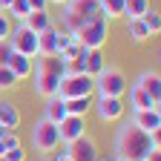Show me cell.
I'll list each match as a JSON object with an SVG mask.
<instances>
[{"label": "cell", "mask_w": 161, "mask_h": 161, "mask_svg": "<svg viewBox=\"0 0 161 161\" xmlns=\"http://www.w3.org/2000/svg\"><path fill=\"white\" fill-rule=\"evenodd\" d=\"M153 150H158V132L150 135L144 130H138L132 121L124 124L115 135V158L118 161H147Z\"/></svg>", "instance_id": "obj_1"}, {"label": "cell", "mask_w": 161, "mask_h": 161, "mask_svg": "<svg viewBox=\"0 0 161 161\" xmlns=\"http://www.w3.org/2000/svg\"><path fill=\"white\" fill-rule=\"evenodd\" d=\"M66 75V66L58 55H37L35 58V69H32V89L40 98H55L60 89V80Z\"/></svg>", "instance_id": "obj_2"}, {"label": "cell", "mask_w": 161, "mask_h": 161, "mask_svg": "<svg viewBox=\"0 0 161 161\" xmlns=\"http://www.w3.org/2000/svg\"><path fill=\"white\" fill-rule=\"evenodd\" d=\"M130 89L127 75L121 72L118 66H107L101 75H95V92L98 98H124Z\"/></svg>", "instance_id": "obj_3"}, {"label": "cell", "mask_w": 161, "mask_h": 161, "mask_svg": "<svg viewBox=\"0 0 161 161\" xmlns=\"http://www.w3.org/2000/svg\"><path fill=\"white\" fill-rule=\"evenodd\" d=\"M29 141H32V150H35L37 155H49V153H55V150L60 147L58 124H52V121H46V118H37L35 127H32Z\"/></svg>", "instance_id": "obj_4"}, {"label": "cell", "mask_w": 161, "mask_h": 161, "mask_svg": "<svg viewBox=\"0 0 161 161\" xmlns=\"http://www.w3.org/2000/svg\"><path fill=\"white\" fill-rule=\"evenodd\" d=\"M60 98H92L95 95V78L86 75V72H69L60 80V89H58Z\"/></svg>", "instance_id": "obj_5"}, {"label": "cell", "mask_w": 161, "mask_h": 161, "mask_svg": "<svg viewBox=\"0 0 161 161\" xmlns=\"http://www.w3.org/2000/svg\"><path fill=\"white\" fill-rule=\"evenodd\" d=\"M78 40H80V46H86V49H104V43L109 40V20L107 17L86 20L84 29L78 32Z\"/></svg>", "instance_id": "obj_6"}, {"label": "cell", "mask_w": 161, "mask_h": 161, "mask_svg": "<svg viewBox=\"0 0 161 161\" xmlns=\"http://www.w3.org/2000/svg\"><path fill=\"white\" fill-rule=\"evenodd\" d=\"M9 46L17 55H26V58H37V35L26 26V23H17V29H12V35L6 37Z\"/></svg>", "instance_id": "obj_7"}, {"label": "cell", "mask_w": 161, "mask_h": 161, "mask_svg": "<svg viewBox=\"0 0 161 161\" xmlns=\"http://www.w3.org/2000/svg\"><path fill=\"white\" fill-rule=\"evenodd\" d=\"M92 109H95L98 121H104V124H115V121L124 118L127 104H124V98H92Z\"/></svg>", "instance_id": "obj_8"}, {"label": "cell", "mask_w": 161, "mask_h": 161, "mask_svg": "<svg viewBox=\"0 0 161 161\" xmlns=\"http://www.w3.org/2000/svg\"><path fill=\"white\" fill-rule=\"evenodd\" d=\"M58 135H60V144H72V141H78L80 135H86V118L66 115L58 124Z\"/></svg>", "instance_id": "obj_9"}, {"label": "cell", "mask_w": 161, "mask_h": 161, "mask_svg": "<svg viewBox=\"0 0 161 161\" xmlns=\"http://www.w3.org/2000/svg\"><path fill=\"white\" fill-rule=\"evenodd\" d=\"M69 155L72 161H95L98 158V144L92 135H80L78 141H72L69 144Z\"/></svg>", "instance_id": "obj_10"}, {"label": "cell", "mask_w": 161, "mask_h": 161, "mask_svg": "<svg viewBox=\"0 0 161 161\" xmlns=\"http://www.w3.org/2000/svg\"><path fill=\"white\" fill-rule=\"evenodd\" d=\"M132 124H135L138 130L155 135V132L161 130V112H158V109H141V112H132Z\"/></svg>", "instance_id": "obj_11"}, {"label": "cell", "mask_w": 161, "mask_h": 161, "mask_svg": "<svg viewBox=\"0 0 161 161\" xmlns=\"http://www.w3.org/2000/svg\"><path fill=\"white\" fill-rule=\"evenodd\" d=\"M0 127L14 130V132L20 127V109H17V104L9 101V98H3V95H0Z\"/></svg>", "instance_id": "obj_12"}, {"label": "cell", "mask_w": 161, "mask_h": 161, "mask_svg": "<svg viewBox=\"0 0 161 161\" xmlns=\"http://www.w3.org/2000/svg\"><path fill=\"white\" fill-rule=\"evenodd\" d=\"M135 86L138 89H144L153 101H158V104H161V78H158V72H141L138 75V80H135Z\"/></svg>", "instance_id": "obj_13"}, {"label": "cell", "mask_w": 161, "mask_h": 161, "mask_svg": "<svg viewBox=\"0 0 161 161\" xmlns=\"http://www.w3.org/2000/svg\"><path fill=\"white\" fill-rule=\"evenodd\" d=\"M6 66L14 72V78H17V80H26V78H32L35 58H26V55H17V52H12V58H9V64H6Z\"/></svg>", "instance_id": "obj_14"}, {"label": "cell", "mask_w": 161, "mask_h": 161, "mask_svg": "<svg viewBox=\"0 0 161 161\" xmlns=\"http://www.w3.org/2000/svg\"><path fill=\"white\" fill-rule=\"evenodd\" d=\"M127 95H130V107H132V112H141V109H158V101H153L144 89H138L135 84L127 89Z\"/></svg>", "instance_id": "obj_15"}, {"label": "cell", "mask_w": 161, "mask_h": 161, "mask_svg": "<svg viewBox=\"0 0 161 161\" xmlns=\"http://www.w3.org/2000/svg\"><path fill=\"white\" fill-rule=\"evenodd\" d=\"M69 112H66V104H64V98L55 95V98H46V104H43V118L52 121V124H60Z\"/></svg>", "instance_id": "obj_16"}, {"label": "cell", "mask_w": 161, "mask_h": 161, "mask_svg": "<svg viewBox=\"0 0 161 161\" xmlns=\"http://www.w3.org/2000/svg\"><path fill=\"white\" fill-rule=\"evenodd\" d=\"M75 14H80L84 20H95V17H104L101 14V6H98V0H69L66 3Z\"/></svg>", "instance_id": "obj_17"}, {"label": "cell", "mask_w": 161, "mask_h": 161, "mask_svg": "<svg viewBox=\"0 0 161 161\" xmlns=\"http://www.w3.org/2000/svg\"><path fill=\"white\" fill-rule=\"evenodd\" d=\"M37 55H58V26L37 35Z\"/></svg>", "instance_id": "obj_18"}, {"label": "cell", "mask_w": 161, "mask_h": 161, "mask_svg": "<svg viewBox=\"0 0 161 161\" xmlns=\"http://www.w3.org/2000/svg\"><path fill=\"white\" fill-rule=\"evenodd\" d=\"M104 69H107V58H104V52H101V49H89V52H86V60H84V72L95 78V75H101Z\"/></svg>", "instance_id": "obj_19"}, {"label": "cell", "mask_w": 161, "mask_h": 161, "mask_svg": "<svg viewBox=\"0 0 161 161\" xmlns=\"http://www.w3.org/2000/svg\"><path fill=\"white\" fill-rule=\"evenodd\" d=\"M23 23H26L35 35H40V32H46L49 26H55V20H52V14H49V12H32V14L23 20Z\"/></svg>", "instance_id": "obj_20"}, {"label": "cell", "mask_w": 161, "mask_h": 161, "mask_svg": "<svg viewBox=\"0 0 161 161\" xmlns=\"http://www.w3.org/2000/svg\"><path fill=\"white\" fill-rule=\"evenodd\" d=\"M127 35H130V40L132 43H144V40H150L153 35H150V29L144 26V20H127Z\"/></svg>", "instance_id": "obj_21"}, {"label": "cell", "mask_w": 161, "mask_h": 161, "mask_svg": "<svg viewBox=\"0 0 161 161\" xmlns=\"http://www.w3.org/2000/svg\"><path fill=\"white\" fill-rule=\"evenodd\" d=\"M64 104H66V112H69V115L86 118V115L92 112V98H66Z\"/></svg>", "instance_id": "obj_22"}, {"label": "cell", "mask_w": 161, "mask_h": 161, "mask_svg": "<svg viewBox=\"0 0 161 161\" xmlns=\"http://www.w3.org/2000/svg\"><path fill=\"white\" fill-rule=\"evenodd\" d=\"M98 6H101V14L109 23L118 20V17H124V0H98Z\"/></svg>", "instance_id": "obj_23"}, {"label": "cell", "mask_w": 161, "mask_h": 161, "mask_svg": "<svg viewBox=\"0 0 161 161\" xmlns=\"http://www.w3.org/2000/svg\"><path fill=\"white\" fill-rule=\"evenodd\" d=\"M150 9V0H124V20H138Z\"/></svg>", "instance_id": "obj_24"}, {"label": "cell", "mask_w": 161, "mask_h": 161, "mask_svg": "<svg viewBox=\"0 0 161 161\" xmlns=\"http://www.w3.org/2000/svg\"><path fill=\"white\" fill-rule=\"evenodd\" d=\"M6 12H12V17L17 20V23H23V20L32 14V6H29V0H12V6Z\"/></svg>", "instance_id": "obj_25"}, {"label": "cell", "mask_w": 161, "mask_h": 161, "mask_svg": "<svg viewBox=\"0 0 161 161\" xmlns=\"http://www.w3.org/2000/svg\"><path fill=\"white\" fill-rule=\"evenodd\" d=\"M20 84V80L14 78V72L9 69V66H0V92H9V89H14Z\"/></svg>", "instance_id": "obj_26"}, {"label": "cell", "mask_w": 161, "mask_h": 161, "mask_svg": "<svg viewBox=\"0 0 161 161\" xmlns=\"http://www.w3.org/2000/svg\"><path fill=\"white\" fill-rule=\"evenodd\" d=\"M141 20H144V26L150 29V35H158V32H161V14H158V12L147 9V12H144V17H141Z\"/></svg>", "instance_id": "obj_27"}, {"label": "cell", "mask_w": 161, "mask_h": 161, "mask_svg": "<svg viewBox=\"0 0 161 161\" xmlns=\"http://www.w3.org/2000/svg\"><path fill=\"white\" fill-rule=\"evenodd\" d=\"M26 155H29V150H26L23 144H17V147H12V150H6V153H3V158H6V161H26Z\"/></svg>", "instance_id": "obj_28"}, {"label": "cell", "mask_w": 161, "mask_h": 161, "mask_svg": "<svg viewBox=\"0 0 161 161\" xmlns=\"http://www.w3.org/2000/svg\"><path fill=\"white\" fill-rule=\"evenodd\" d=\"M12 29H14V23H12V17H9L6 12H0V40H6V37L12 35Z\"/></svg>", "instance_id": "obj_29"}, {"label": "cell", "mask_w": 161, "mask_h": 161, "mask_svg": "<svg viewBox=\"0 0 161 161\" xmlns=\"http://www.w3.org/2000/svg\"><path fill=\"white\" fill-rule=\"evenodd\" d=\"M0 141H3V147H6V150H12V147H17V144H20V138H17V132H14V130L3 132V138H0Z\"/></svg>", "instance_id": "obj_30"}, {"label": "cell", "mask_w": 161, "mask_h": 161, "mask_svg": "<svg viewBox=\"0 0 161 161\" xmlns=\"http://www.w3.org/2000/svg\"><path fill=\"white\" fill-rule=\"evenodd\" d=\"M12 46H9V40H0V66H6L9 64V58H12Z\"/></svg>", "instance_id": "obj_31"}, {"label": "cell", "mask_w": 161, "mask_h": 161, "mask_svg": "<svg viewBox=\"0 0 161 161\" xmlns=\"http://www.w3.org/2000/svg\"><path fill=\"white\" fill-rule=\"evenodd\" d=\"M29 6H32V12H46V0H29Z\"/></svg>", "instance_id": "obj_32"}, {"label": "cell", "mask_w": 161, "mask_h": 161, "mask_svg": "<svg viewBox=\"0 0 161 161\" xmlns=\"http://www.w3.org/2000/svg\"><path fill=\"white\" fill-rule=\"evenodd\" d=\"M147 161H161V150H153V153H150V158H147Z\"/></svg>", "instance_id": "obj_33"}, {"label": "cell", "mask_w": 161, "mask_h": 161, "mask_svg": "<svg viewBox=\"0 0 161 161\" xmlns=\"http://www.w3.org/2000/svg\"><path fill=\"white\" fill-rule=\"evenodd\" d=\"M46 3H49V6H66L69 0H46Z\"/></svg>", "instance_id": "obj_34"}, {"label": "cell", "mask_w": 161, "mask_h": 161, "mask_svg": "<svg viewBox=\"0 0 161 161\" xmlns=\"http://www.w3.org/2000/svg\"><path fill=\"white\" fill-rule=\"evenodd\" d=\"M95 161H118V158H115V155H98Z\"/></svg>", "instance_id": "obj_35"}, {"label": "cell", "mask_w": 161, "mask_h": 161, "mask_svg": "<svg viewBox=\"0 0 161 161\" xmlns=\"http://www.w3.org/2000/svg\"><path fill=\"white\" fill-rule=\"evenodd\" d=\"M9 6H12V0H0V12H6Z\"/></svg>", "instance_id": "obj_36"}, {"label": "cell", "mask_w": 161, "mask_h": 161, "mask_svg": "<svg viewBox=\"0 0 161 161\" xmlns=\"http://www.w3.org/2000/svg\"><path fill=\"white\" fill-rule=\"evenodd\" d=\"M3 153H6V147H3V141H0V158H3Z\"/></svg>", "instance_id": "obj_37"}, {"label": "cell", "mask_w": 161, "mask_h": 161, "mask_svg": "<svg viewBox=\"0 0 161 161\" xmlns=\"http://www.w3.org/2000/svg\"><path fill=\"white\" fill-rule=\"evenodd\" d=\"M37 161H52V158H49V155H40V158H37Z\"/></svg>", "instance_id": "obj_38"}, {"label": "cell", "mask_w": 161, "mask_h": 161, "mask_svg": "<svg viewBox=\"0 0 161 161\" xmlns=\"http://www.w3.org/2000/svg\"><path fill=\"white\" fill-rule=\"evenodd\" d=\"M0 161H6V158H0Z\"/></svg>", "instance_id": "obj_39"}]
</instances>
